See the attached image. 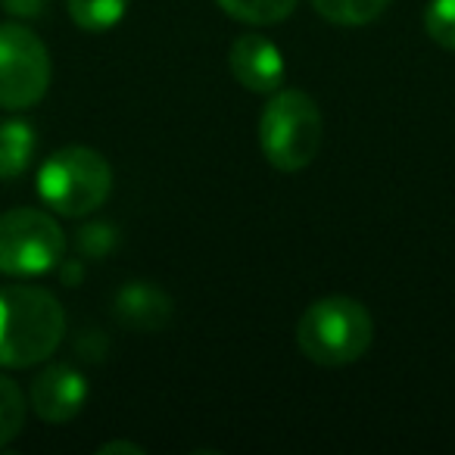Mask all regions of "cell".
Here are the masks:
<instances>
[{"label": "cell", "instance_id": "1", "mask_svg": "<svg viewBox=\"0 0 455 455\" xmlns=\"http://www.w3.org/2000/svg\"><path fill=\"white\" fill-rule=\"evenodd\" d=\"M66 334V312L35 284L0 287V368H28L51 359Z\"/></svg>", "mask_w": 455, "mask_h": 455}, {"label": "cell", "instance_id": "2", "mask_svg": "<svg viewBox=\"0 0 455 455\" xmlns=\"http://www.w3.org/2000/svg\"><path fill=\"white\" fill-rule=\"evenodd\" d=\"M374 340L371 312L353 297L315 299L297 324V347L309 362L324 368L353 365Z\"/></svg>", "mask_w": 455, "mask_h": 455}, {"label": "cell", "instance_id": "3", "mask_svg": "<svg viewBox=\"0 0 455 455\" xmlns=\"http://www.w3.org/2000/svg\"><path fill=\"white\" fill-rule=\"evenodd\" d=\"M324 119L318 103L303 91H275L259 119V147L278 172H303L318 156Z\"/></svg>", "mask_w": 455, "mask_h": 455}, {"label": "cell", "instance_id": "4", "mask_svg": "<svg viewBox=\"0 0 455 455\" xmlns=\"http://www.w3.org/2000/svg\"><path fill=\"white\" fill-rule=\"evenodd\" d=\"M113 169L91 147H63L38 172V194L53 212L84 219L109 200Z\"/></svg>", "mask_w": 455, "mask_h": 455}, {"label": "cell", "instance_id": "5", "mask_svg": "<svg viewBox=\"0 0 455 455\" xmlns=\"http://www.w3.org/2000/svg\"><path fill=\"white\" fill-rule=\"evenodd\" d=\"M66 253L63 228L41 209H10L0 215V272L32 278L60 266Z\"/></svg>", "mask_w": 455, "mask_h": 455}, {"label": "cell", "instance_id": "6", "mask_svg": "<svg viewBox=\"0 0 455 455\" xmlns=\"http://www.w3.org/2000/svg\"><path fill=\"white\" fill-rule=\"evenodd\" d=\"M51 88V53L26 26L0 22V109H28Z\"/></svg>", "mask_w": 455, "mask_h": 455}, {"label": "cell", "instance_id": "7", "mask_svg": "<svg viewBox=\"0 0 455 455\" xmlns=\"http://www.w3.org/2000/svg\"><path fill=\"white\" fill-rule=\"evenodd\" d=\"M228 69L241 88L253 91V94H275L284 82V53L266 35L250 32L231 44Z\"/></svg>", "mask_w": 455, "mask_h": 455}, {"label": "cell", "instance_id": "8", "mask_svg": "<svg viewBox=\"0 0 455 455\" xmlns=\"http://www.w3.org/2000/svg\"><path fill=\"white\" fill-rule=\"evenodd\" d=\"M84 399H88V380L72 365H47L28 390L32 411L47 424L72 421L84 409Z\"/></svg>", "mask_w": 455, "mask_h": 455}, {"label": "cell", "instance_id": "9", "mask_svg": "<svg viewBox=\"0 0 455 455\" xmlns=\"http://www.w3.org/2000/svg\"><path fill=\"white\" fill-rule=\"evenodd\" d=\"M169 299L150 284H132L116 299V315L122 324H132L138 331H156L169 318Z\"/></svg>", "mask_w": 455, "mask_h": 455}, {"label": "cell", "instance_id": "10", "mask_svg": "<svg viewBox=\"0 0 455 455\" xmlns=\"http://www.w3.org/2000/svg\"><path fill=\"white\" fill-rule=\"evenodd\" d=\"M35 128L22 119L0 122V181H13L26 175L35 156Z\"/></svg>", "mask_w": 455, "mask_h": 455}, {"label": "cell", "instance_id": "11", "mask_svg": "<svg viewBox=\"0 0 455 455\" xmlns=\"http://www.w3.org/2000/svg\"><path fill=\"white\" fill-rule=\"evenodd\" d=\"M231 20L247 26H275L297 10L299 0H215Z\"/></svg>", "mask_w": 455, "mask_h": 455}, {"label": "cell", "instance_id": "12", "mask_svg": "<svg viewBox=\"0 0 455 455\" xmlns=\"http://www.w3.org/2000/svg\"><path fill=\"white\" fill-rule=\"evenodd\" d=\"M69 16L82 32L100 35L109 32L125 16L128 0H66Z\"/></svg>", "mask_w": 455, "mask_h": 455}, {"label": "cell", "instance_id": "13", "mask_svg": "<svg viewBox=\"0 0 455 455\" xmlns=\"http://www.w3.org/2000/svg\"><path fill=\"white\" fill-rule=\"evenodd\" d=\"M309 4L334 26H368L384 13L390 0H309Z\"/></svg>", "mask_w": 455, "mask_h": 455}, {"label": "cell", "instance_id": "14", "mask_svg": "<svg viewBox=\"0 0 455 455\" xmlns=\"http://www.w3.org/2000/svg\"><path fill=\"white\" fill-rule=\"evenodd\" d=\"M26 409H28V403H26L22 387L0 374V449L10 446V443L22 434Z\"/></svg>", "mask_w": 455, "mask_h": 455}, {"label": "cell", "instance_id": "15", "mask_svg": "<svg viewBox=\"0 0 455 455\" xmlns=\"http://www.w3.org/2000/svg\"><path fill=\"white\" fill-rule=\"evenodd\" d=\"M424 32L443 51L455 53V0H430L424 13Z\"/></svg>", "mask_w": 455, "mask_h": 455}, {"label": "cell", "instance_id": "16", "mask_svg": "<svg viewBox=\"0 0 455 455\" xmlns=\"http://www.w3.org/2000/svg\"><path fill=\"white\" fill-rule=\"evenodd\" d=\"M100 455H113V452H134V455H144V449L134 446V443H125V440H116V443H103L100 449H97Z\"/></svg>", "mask_w": 455, "mask_h": 455}]
</instances>
